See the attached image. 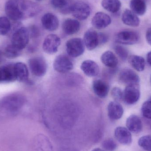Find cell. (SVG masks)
I'll list each match as a JSON object with an SVG mask.
<instances>
[{
    "label": "cell",
    "instance_id": "1",
    "mask_svg": "<svg viewBox=\"0 0 151 151\" xmlns=\"http://www.w3.org/2000/svg\"><path fill=\"white\" fill-rule=\"evenodd\" d=\"M42 10L40 4L30 0H8L5 5L6 15L13 21L33 17Z\"/></svg>",
    "mask_w": 151,
    "mask_h": 151
},
{
    "label": "cell",
    "instance_id": "2",
    "mask_svg": "<svg viewBox=\"0 0 151 151\" xmlns=\"http://www.w3.org/2000/svg\"><path fill=\"white\" fill-rule=\"evenodd\" d=\"M91 12V7L84 1H77L71 5L70 13L78 20H85L89 17Z\"/></svg>",
    "mask_w": 151,
    "mask_h": 151
},
{
    "label": "cell",
    "instance_id": "3",
    "mask_svg": "<svg viewBox=\"0 0 151 151\" xmlns=\"http://www.w3.org/2000/svg\"><path fill=\"white\" fill-rule=\"evenodd\" d=\"M29 37V30L26 27H21L17 29L12 35L11 44L17 48L22 50L28 44Z\"/></svg>",
    "mask_w": 151,
    "mask_h": 151
},
{
    "label": "cell",
    "instance_id": "4",
    "mask_svg": "<svg viewBox=\"0 0 151 151\" xmlns=\"http://www.w3.org/2000/svg\"><path fill=\"white\" fill-rule=\"evenodd\" d=\"M29 69L33 75L42 77L45 75L47 70V65L43 58L36 57L28 61Z\"/></svg>",
    "mask_w": 151,
    "mask_h": 151
},
{
    "label": "cell",
    "instance_id": "5",
    "mask_svg": "<svg viewBox=\"0 0 151 151\" xmlns=\"http://www.w3.org/2000/svg\"><path fill=\"white\" fill-rule=\"evenodd\" d=\"M85 45L81 38L70 39L66 43L67 54L71 57L76 58L81 55L85 50Z\"/></svg>",
    "mask_w": 151,
    "mask_h": 151
},
{
    "label": "cell",
    "instance_id": "6",
    "mask_svg": "<svg viewBox=\"0 0 151 151\" xmlns=\"http://www.w3.org/2000/svg\"><path fill=\"white\" fill-rule=\"evenodd\" d=\"M53 67L57 72L65 73L73 70V64L72 61L68 56L61 55L56 58L53 63Z\"/></svg>",
    "mask_w": 151,
    "mask_h": 151
},
{
    "label": "cell",
    "instance_id": "7",
    "mask_svg": "<svg viewBox=\"0 0 151 151\" xmlns=\"http://www.w3.org/2000/svg\"><path fill=\"white\" fill-rule=\"evenodd\" d=\"M61 40L59 36L55 34L49 35L44 39L42 44L43 51L49 55H53L57 52L61 45Z\"/></svg>",
    "mask_w": 151,
    "mask_h": 151
},
{
    "label": "cell",
    "instance_id": "8",
    "mask_svg": "<svg viewBox=\"0 0 151 151\" xmlns=\"http://www.w3.org/2000/svg\"><path fill=\"white\" fill-rule=\"evenodd\" d=\"M140 95L139 84L128 85L123 91V100L127 104H134L139 100Z\"/></svg>",
    "mask_w": 151,
    "mask_h": 151
},
{
    "label": "cell",
    "instance_id": "9",
    "mask_svg": "<svg viewBox=\"0 0 151 151\" xmlns=\"http://www.w3.org/2000/svg\"><path fill=\"white\" fill-rule=\"evenodd\" d=\"M139 40V35L133 31H122L118 33L115 37V42L122 45H134L137 43Z\"/></svg>",
    "mask_w": 151,
    "mask_h": 151
},
{
    "label": "cell",
    "instance_id": "10",
    "mask_svg": "<svg viewBox=\"0 0 151 151\" xmlns=\"http://www.w3.org/2000/svg\"><path fill=\"white\" fill-rule=\"evenodd\" d=\"M120 81L127 85L139 84L140 78L134 71L129 68H124L120 72L119 75Z\"/></svg>",
    "mask_w": 151,
    "mask_h": 151
},
{
    "label": "cell",
    "instance_id": "11",
    "mask_svg": "<svg viewBox=\"0 0 151 151\" xmlns=\"http://www.w3.org/2000/svg\"><path fill=\"white\" fill-rule=\"evenodd\" d=\"M111 23V17L102 12H96L91 19V24L96 29H104L110 25Z\"/></svg>",
    "mask_w": 151,
    "mask_h": 151
},
{
    "label": "cell",
    "instance_id": "12",
    "mask_svg": "<svg viewBox=\"0 0 151 151\" xmlns=\"http://www.w3.org/2000/svg\"><path fill=\"white\" fill-rule=\"evenodd\" d=\"M83 40L85 47L89 50H93L99 44L98 33L93 29L86 31Z\"/></svg>",
    "mask_w": 151,
    "mask_h": 151
},
{
    "label": "cell",
    "instance_id": "13",
    "mask_svg": "<svg viewBox=\"0 0 151 151\" xmlns=\"http://www.w3.org/2000/svg\"><path fill=\"white\" fill-rule=\"evenodd\" d=\"M41 23L46 30L50 32L56 31L59 25V19L56 15L50 12L45 13L41 18Z\"/></svg>",
    "mask_w": 151,
    "mask_h": 151
},
{
    "label": "cell",
    "instance_id": "14",
    "mask_svg": "<svg viewBox=\"0 0 151 151\" xmlns=\"http://www.w3.org/2000/svg\"><path fill=\"white\" fill-rule=\"evenodd\" d=\"M16 80L14 64L0 66V83L12 82Z\"/></svg>",
    "mask_w": 151,
    "mask_h": 151
},
{
    "label": "cell",
    "instance_id": "15",
    "mask_svg": "<svg viewBox=\"0 0 151 151\" xmlns=\"http://www.w3.org/2000/svg\"><path fill=\"white\" fill-rule=\"evenodd\" d=\"M124 110L122 106L117 101H111L107 106V114L110 119L117 120L122 117Z\"/></svg>",
    "mask_w": 151,
    "mask_h": 151
},
{
    "label": "cell",
    "instance_id": "16",
    "mask_svg": "<svg viewBox=\"0 0 151 151\" xmlns=\"http://www.w3.org/2000/svg\"><path fill=\"white\" fill-rule=\"evenodd\" d=\"M114 134L115 138L120 143L128 145L132 142V135L127 128L124 127H118L115 129Z\"/></svg>",
    "mask_w": 151,
    "mask_h": 151
},
{
    "label": "cell",
    "instance_id": "17",
    "mask_svg": "<svg viewBox=\"0 0 151 151\" xmlns=\"http://www.w3.org/2000/svg\"><path fill=\"white\" fill-rule=\"evenodd\" d=\"M81 69L85 75L88 77H95L99 73V67L97 64L91 60L83 61L81 63Z\"/></svg>",
    "mask_w": 151,
    "mask_h": 151
},
{
    "label": "cell",
    "instance_id": "18",
    "mask_svg": "<svg viewBox=\"0 0 151 151\" xmlns=\"http://www.w3.org/2000/svg\"><path fill=\"white\" fill-rule=\"evenodd\" d=\"M92 89L95 94L101 98L106 97L109 93V86L107 83L100 79H96L92 83Z\"/></svg>",
    "mask_w": 151,
    "mask_h": 151
},
{
    "label": "cell",
    "instance_id": "19",
    "mask_svg": "<svg viewBox=\"0 0 151 151\" xmlns=\"http://www.w3.org/2000/svg\"><path fill=\"white\" fill-rule=\"evenodd\" d=\"M81 28V24L77 19H67L62 24V29L65 34L72 35L78 32Z\"/></svg>",
    "mask_w": 151,
    "mask_h": 151
},
{
    "label": "cell",
    "instance_id": "20",
    "mask_svg": "<svg viewBox=\"0 0 151 151\" xmlns=\"http://www.w3.org/2000/svg\"><path fill=\"white\" fill-rule=\"evenodd\" d=\"M127 128L130 132L138 134L142 130L143 125L141 119L135 115H131L126 122Z\"/></svg>",
    "mask_w": 151,
    "mask_h": 151
},
{
    "label": "cell",
    "instance_id": "21",
    "mask_svg": "<svg viewBox=\"0 0 151 151\" xmlns=\"http://www.w3.org/2000/svg\"><path fill=\"white\" fill-rule=\"evenodd\" d=\"M14 71L16 80L21 82H25L29 78V71L27 66L24 63H18L14 64Z\"/></svg>",
    "mask_w": 151,
    "mask_h": 151
},
{
    "label": "cell",
    "instance_id": "22",
    "mask_svg": "<svg viewBox=\"0 0 151 151\" xmlns=\"http://www.w3.org/2000/svg\"><path fill=\"white\" fill-rule=\"evenodd\" d=\"M122 20L125 24L133 27L139 26L140 24V19L137 15L130 10L126 9L124 12Z\"/></svg>",
    "mask_w": 151,
    "mask_h": 151
},
{
    "label": "cell",
    "instance_id": "23",
    "mask_svg": "<svg viewBox=\"0 0 151 151\" xmlns=\"http://www.w3.org/2000/svg\"><path fill=\"white\" fill-rule=\"evenodd\" d=\"M101 61L104 65L111 69H114L119 64L118 58L114 53L108 50L102 54Z\"/></svg>",
    "mask_w": 151,
    "mask_h": 151
},
{
    "label": "cell",
    "instance_id": "24",
    "mask_svg": "<svg viewBox=\"0 0 151 151\" xmlns=\"http://www.w3.org/2000/svg\"><path fill=\"white\" fill-rule=\"evenodd\" d=\"M131 11L138 16H142L145 14L147 6L145 0H131L130 2Z\"/></svg>",
    "mask_w": 151,
    "mask_h": 151
},
{
    "label": "cell",
    "instance_id": "25",
    "mask_svg": "<svg viewBox=\"0 0 151 151\" xmlns=\"http://www.w3.org/2000/svg\"><path fill=\"white\" fill-rule=\"evenodd\" d=\"M101 5L109 12L116 13L120 10L122 4L119 0H103Z\"/></svg>",
    "mask_w": 151,
    "mask_h": 151
},
{
    "label": "cell",
    "instance_id": "26",
    "mask_svg": "<svg viewBox=\"0 0 151 151\" xmlns=\"http://www.w3.org/2000/svg\"><path fill=\"white\" fill-rule=\"evenodd\" d=\"M129 62L131 66L137 71H143L145 68V60L140 56L133 55L129 57Z\"/></svg>",
    "mask_w": 151,
    "mask_h": 151
},
{
    "label": "cell",
    "instance_id": "27",
    "mask_svg": "<svg viewBox=\"0 0 151 151\" xmlns=\"http://www.w3.org/2000/svg\"><path fill=\"white\" fill-rule=\"evenodd\" d=\"M50 4L55 9L60 10L63 14L70 13L71 4H69V0H50Z\"/></svg>",
    "mask_w": 151,
    "mask_h": 151
},
{
    "label": "cell",
    "instance_id": "28",
    "mask_svg": "<svg viewBox=\"0 0 151 151\" xmlns=\"http://www.w3.org/2000/svg\"><path fill=\"white\" fill-rule=\"evenodd\" d=\"M11 28L9 19L7 17H0V35H5L8 34Z\"/></svg>",
    "mask_w": 151,
    "mask_h": 151
},
{
    "label": "cell",
    "instance_id": "29",
    "mask_svg": "<svg viewBox=\"0 0 151 151\" xmlns=\"http://www.w3.org/2000/svg\"><path fill=\"white\" fill-rule=\"evenodd\" d=\"M21 50L12 44L8 45L4 50V55L9 58H15L21 55Z\"/></svg>",
    "mask_w": 151,
    "mask_h": 151
},
{
    "label": "cell",
    "instance_id": "30",
    "mask_svg": "<svg viewBox=\"0 0 151 151\" xmlns=\"http://www.w3.org/2000/svg\"><path fill=\"white\" fill-rule=\"evenodd\" d=\"M138 144L140 147L147 151H151V136L142 137L138 140Z\"/></svg>",
    "mask_w": 151,
    "mask_h": 151
},
{
    "label": "cell",
    "instance_id": "31",
    "mask_svg": "<svg viewBox=\"0 0 151 151\" xmlns=\"http://www.w3.org/2000/svg\"><path fill=\"white\" fill-rule=\"evenodd\" d=\"M114 50L116 54L122 60L125 61L127 60L129 53L126 48L121 45H117L114 46Z\"/></svg>",
    "mask_w": 151,
    "mask_h": 151
},
{
    "label": "cell",
    "instance_id": "32",
    "mask_svg": "<svg viewBox=\"0 0 151 151\" xmlns=\"http://www.w3.org/2000/svg\"><path fill=\"white\" fill-rule=\"evenodd\" d=\"M142 112L144 117L151 119V98L143 104Z\"/></svg>",
    "mask_w": 151,
    "mask_h": 151
},
{
    "label": "cell",
    "instance_id": "33",
    "mask_svg": "<svg viewBox=\"0 0 151 151\" xmlns=\"http://www.w3.org/2000/svg\"><path fill=\"white\" fill-rule=\"evenodd\" d=\"M102 147L106 151H114L117 149V145L112 138L106 139L103 142Z\"/></svg>",
    "mask_w": 151,
    "mask_h": 151
},
{
    "label": "cell",
    "instance_id": "34",
    "mask_svg": "<svg viewBox=\"0 0 151 151\" xmlns=\"http://www.w3.org/2000/svg\"><path fill=\"white\" fill-rule=\"evenodd\" d=\"M111 96L114 101L119 102L123 100V91L119 87H114L112 89Z\"/></svg>",
    "mask_w": 151,
    "mask_h": 151
},
{
    "label": "cell",
    "instance_id": "35",
    "mask_svg": "<svg viewBox=\"0 0 151 151\" xmlns=\"http://www.w3.org/2000/svg\"><path fill=\"white\" fill-rule=\"evenodd\" d=\"M99 44H104L108 41V37L104 33H98Z\"/></svg>",
    "mask_w": 151,
    "mask_h": 151
},
{
    "label": "cell",
    "instance_id": "36",
    "mask_svg": "<svg viewBox=\"0 0 151 151\" xmlns=\"http://www.w3.org/2000/svg\"><path fill=\"white\" fill-rule=\"evenodd\" d=\"M146 39L147 42L151 46V27L148 29L146 32Z\"/></svg>",
    "mask_w": 151,
    "mask_h": 151
},
{
    "label": "cell",
    "instance_id": "37",
    "mask_svg": "<svg viewBox=\"0 0 151 151\" xmlns=\"http://www.w3.org/2000/svg\"><path fill=\"white\" fill-rule=\"evenodd\" d=\"M147 61L148 64L151 66V51L147 54Z\"/></svg>",
    "mask_w": 151,
    "mask_h": 151
},
{
    "label": "cell",
    "instance_id": "38",
    "mask_svg": "<svg viewBox=\"0 0 151 151\" xmlns=\"http://www.w3.org/2000/svg\"><path fill=\"white\" fill-rule=\"evenodd\" d=\"M92 151H105L102 149H99V148H96V149H94Z\"/></svg>",
    "mask_w": 151,
    "mask_h": 151
},
{
    "label": "cell",
    "instance_id": "39",
    "mask_svg": "<svg viewBox=\"0 0 151 151\" xmlns=\"http://www.w3.org/2000/svg\"><path fill=\"white\" fill-rule=\"evenodd\" d=\"M3 58V54L2 53L1 51L0 50V63L1 62Z\"/></svg>",
    "mask_w": 151,
    "mask_h": 151
},
{
    "label": "cell",
    "instance_id": "40",
    "mask_svg": "<svg viewBox=\"0 0 151 151\" xmlns=\"http://www.w3.org/2000/svg\"><path fill=\"white\" fill-rule=\"evenodd\" d=\"M36 1H43V0H36Z\"/></svg>",
    "mask_w": 151,
    "mask_h": 151
},
{
    "label": "cell",
    "instance_id": "41",
    "mask_svg": "<svg viewBox=\"0 0 151 151\" xmlns=\"http://www.w3.org/2000/svg\"><path fill=\"white\" fill-rule=\"evenodd\" d=\"M150 81H151V78H150Z\"/></svg>",
    "mask_w": 151,
    "mask_h": 151
},
{
    "label": "cell",
    "instance_id": "42",
    "mask_svg": "<svg viewBox=\"0 0 151 151\" xmlns=\"http://www.w3.org/2000/svg\"></svg>",
    "mask_w": 151,
    "mask_h": 151
}]
</instances>
